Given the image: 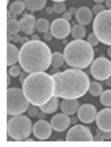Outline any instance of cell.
Segmentation results:
<instances>
[{
    "instance_id": "cell-1",
    "label": "cell",
    "mask_w": 111,
    "mask_h": 147,
    "mask_svg": "<svg viewBox=\"0 0 111 147\" xmlns=\"http://www.w3.org/2000/svg\"><path fill=\"white\" fill-rule=\"evenodd\" d=\"M54 96L62 99L82 98L89 91L90 79L81 69H69L53 75Z\"/></svg>"
},
{
    "instance_id": "cell-2",
    "label": "cell",
    "mask_w": 111,
    "mask_h": 147,
    "mask_svg": "<svg viewBox=\"0 0 111 147\" xmlns=\"http://www.w3.org/2000/svg\"><path fill=\"white\" fill-rule=\"evenodd\" d=\"M52 52L40 40H29L24 44L19 52V63L25 72L35 73L46 71L52 65Z\"/></svg>"
},
{
    "instance_id": "cell-3",
    "label": "cell",
    "mask_w": 111,
    "mask_h": 147,
    "mask_svg": "<svg viewBox=\"0 0 111 147\" xmlns=\"http://www.w3.org/2000/svg\"><path fill=\"white\" fill-rule=\"evenodd\" d=\"M23 90L32 105L40 107L54 97V79L53 75L42 72L30 73L23 82Z\"/></svg>"
},
{
    "instance_id": "cell-4",
    "label": "cell",
    "mask_w": 111,
    "mask_h": 147,
    "mask_svg": "<svg viewBox=\"0 0 111 147\" xmlns=\"http://www.w3.org/2000/svg\"><path fill=\"white\" fill-rule=\"evenodd\" d=\"M93 46H91L87 40L83 39H74L67 43L64 49V57L65 62L75 69H85L90 64H92L94 52Z\"/></svg>"
},
{
    "instance_id": "cell-5",
    "label": "cell",
    "mask_w": 111,
    "mask_h": 147,
    "mask_svg": "<svg viewBox=\"0 0 111 147\" xmlns=\"http://www.w3.org/2000/svg\"><path fill=\"white\" fill-rule=\"evenodd\" d=\"M33 131V123L26 116H12L7 123V133L13 140H26Z\"/></svg>"
},
{
    "instance_id": "cell-6",
    "label": "cell",
    "mask_w": 111,
    "mask_h": 147,
    "mask_svg": "<svg viewBox=\"0 0 111 147\" xmlns=\"http://www.w3.org/2000/svg\"><path fill=\"white\" fill-rule=\"evenodd\" d=\"M29 100L23 89L9 88L7 90V113L9 116L23 115L28 110Z\"/></svg>"
},
{
    "instance_id": "cell-7",
    "label": "cell",
    "mask_w": 111,
    "mask_h": 147,
    "mask_svg": "<svg viewBox=\"0 0 111 147\" xmlns=\"http://www.w3.org/2000/svg\"><path fill=\"white\" fill-rule=\"evenodd\" d=\"M92 28L99 42L111 46V9L98 13L93 20Z\"/></svg>"
},
{
    "instance_id": "cell-8",
    "label": "cell",
    "mask_w": 111,
    "mask_h": 147,
    "mask_svg": "<svg viewBox=\"0 0 111 147\" xmlns=\"http://www.w3.org/2000/svg\"><path fill=\"white\" fill-rule=\"evenodd\" d=\"M91 74L99 81H106L111 76V62L106 57H98L91 64Z\"/></svg>"
},
{
    "instance_id": "cell-9",
    "label": "cell",
    "mask_w": 111,
    "mask_h": 147,
    "mask_svg": "<svg viewBox=\"0 0 111 147\" xmlns=\"http://www.w3.org/2000/svg\"><path fill=\"white\" fill-rule=\"evenodd\" d=\"M66 140L67 142H92L93 136L87 127L82 125H75L67 131Z\"/></svg>"
},
{
    "instance_id": "cell-10",
    "label": "cell",
    "mask_w": 111,
    "mask_h": 147,
    "mask_svg": "<svg viewBox=\"0 0 111 147\" xmlns=\"http://www.w3.org/2000/svg\"><path fill=\"white\" fill-rule=\"evenodd\" d=\"M71 30H72V28H71L70 22L64 19L63 17L55 19L50 25V32H52L53 36L57 39H65L70 35Z\"/></svg>"
},
{
    "instance_id": "cell-11",
    "label": "cell",
    "mask_w": 111,
    "mask_h": 147,
    "mask_svg": "<svg viewBox=\"0 0 111 147\" xmlns=\"http://www.w3.org/2000/svg\"><path fill=\"white\" fill-rule=\"evenodd\" d=\"M97 109L93 105L85 103L82 105L77 110V118L83 123H92L97 118Z\"/></svg>"
},
{
    "instance_id": "cell-12",
    "label": "cell",
    "mask_w": 111,
    "mask_h": 147,
    "mask_svg": "<svg viewBox=\"0 0 111 147\" xmlns=\"http://www.w3.org/2000/svg\"><path fill=\"white\" fill-rule=\"evenodd\" d=\"M52 130H53L52 125L47 123L45 119L38 120L33 127V133L39 140H46L47 138H49L52 135Z\"/></svg>"
},
{
    "instance_id": "cell-13",
    "label": "cell",
    "mask_w": 111,
    "mask_h": 147,
    "mask_svg": "<svg viewBox=\"0 0 111 147\" xmlns=\"http://www.w3.org/2000/svg\"><path fill=\"white\" fill-rule=\"evenodd\" d=\"M96 123L101 131L111 133V108H104L99 111Z\"/></svg>"
},
{
    "instance_id": "cell-14",
    "label": "cell",
    "mask_w": 111,
    "mask_h": 147,
    "mask_svg": "<svg viewBox=\"0 0 111 147\" xmlns=\"http://www.w3.org/2000/svg\"><path fill=\"white\" fill-rule=\"evenodd\" d=\"M50 125L53 127V130H55L57 133H62V131H65L70 127L71 119H70L69 115H66L64 112L63 113H57L52 118Z\"/></svg>"
},
{
    "instance_id": "cell-15",
    "label": "cell",
    "mask_w": 111,
    "mask_h": 147,
    "mask_svg": "<svg viewBox=\"0 0 111 147\" xmlns=\"http://www.w3.org/2000/svg\"><path fill=\"white\" fill-rule=\"evenodd\" d=\"M36 18L33 15H24L20 19L22 30L26 35H33L36 29Z\"/></svg>"
},
{
    "instance_id": "cell-16",
    "label": "cell",
    "mask_w": 111,
    "mask_h": 147,
    "mask_svg": "<svg viewBox=\"0 0 111 147\" xmlns=\"http://www.w3.org/2000/svg\"><path fill=\"white\" fill-rule=\"evenodd\" d=\"M92 12L87 7H81L75 12L76 22L81 25H89L92 22Z\"/></svg>"
},
{
    "instance_id": "cell-17",
    "label": "cell",
    "mask_w": 111,
    "mask_h": 147,
    "mask_svg": "<svg viewBox=\"0 0 111 147\" xmlns=\"http://www.w3.org/2000/svg\"><path fill=\"white\" fill-rule=\"evenodd\" d=\"M61 109L64 113L72 116L79 110V101L77 99H63L61 102Z\"/></svg>"
},
{
    "instance_id": "cell-18",
    "label": "cell",
    "mask_w": 111,
    "mask_h": 147,
    "mask_svg": "<svg viewBox=\"0 0 111 147\" xmlns=\"http://www.w3.org/2000/svg\"><path fill=\"white\" fill-rule=\"evenodd\" d=\"M19 52L20 49H17L13 44L7 43V65L11 66L16 64L17 61H19Z\"/></svg>"
},
{
    "instance_id": "cell-19",
    "label": "cell",
    "mask_w": 111,
    "mask_h": 147,
    "mask_svg": "<svg viewBox=\"0 0 111 147\" xmlns=\"http://www.w3.org/2000/svg\"><path fill=\"white\" fill-rule=\"evenodd\" d=\"M59 106H60V101H59V98L57 97H53V98L49 100L48 102H46L45 105L40 106V110L46 112L47 115L48 113H54L55 111L59 109Z\"/></svg>"
},
{
    "instance_id": "cell-20",
    "label": "cell",
    "mask_w": 111,
    "mask_h": 147,
    "mask_svg": "<svg viewBox=\"0 0 111 147\" xmlns=\"http://www.w3.org/2000/svg\"><path fill=\"white\" fill-rule=\"evenodd\" d=\"M26 8L30 11H39L42 10L45 6L47 0H24Z\"/></svg>"
},
{
    "instance_id": "cell-21",
    "label": "cell",
    "mask_w": 111,
    "mask_h": 147,
    "mask_svg": "<svg viewBox=\"0 0 111 147\" xmlns=\"http://www.w3.org/2000/svg\"><path fill=\"white\" fill-rule=\"evenodd\" d=\"M25 8H26V5H25L24 1L15 0L11 5L9 6V11L11 12L13 16H18V15H20L22 12L24 11Z\"/></svg>"
},
{
    "instance_id": "cell-22",
    "label": "cell",
    "mask_w": 111,
    "mask_h": 147,
    "mask_svg": "<svg viewBox=\"0 0 111 147\" xmlns=\"http://www.w3.org/2000/svg\"><path fill=\"white\" fill-rule=\"evenodd\" d=\"M71 34L74 39H83V37L86 35V29L84 25H74L72 30H71Z\"/></svg>"
},
{
    "instance_id": "cell-23",
    "label": "cell",
    "mask_w": 111,
    "mask_h": 147,
    "mask_svg": "<svg viewBox=\"0 0 111 147\" xmlns=\"http://www.w3.org/2000/svg\"><path fill=\"white\" fill-rule=\"evenodd\" d=\"M64 62H65L64 54H62L60 52L53 53V55H52V66L53 67H55V69L62 67L64 65Z\"/></svg>"
},
{
    "instance_id": "cell-24",
    "label": "cell",
    "mask_w": 111,
    "mask_h": 147,
    "mask_svg": "<svg viewBox=\"0 0 111 147\" xmlns=\"http://www.w3.org/2000/svg\"><path fill=\"white\" fill-rule=\"evenodd\" d=\"M20 30H22L20 22L16 20V19H10V20H8V23H7V32H8L9 34L15 35V34H18Z\"/></svg>"
},
{
    "instance_id": "cell-25",
    "label": "cell",
    "mask_w": 111,
    "mask_h": 147,
    "mask_svg": "<svg viewBox=\"0 0 111 147\" xmlns=\"http://www.w3.org/2000/svg\"><path fill=\"white\" fill-rule=\"evenodd\" d=\"M102 86L97 82V81H93V82H90V86H89V93L93 97H98L102 93Z\"/></svg>"
},
{
    "instance_id": "cell-26",
    "label": "cell",
    "mask_w": 111,
    "mask_h": 147,
    "mask_svg": "<svg viewBox=\"0 0 111 147\" xmlns=\"http://www.w3.org/2000/svg\"><path fill=\"white\" fill-rule=\"evenodd\" d=\"M36 29L39 33H46L50 29V25H49L48 20L45 18H39L36 22Z\"/></svg>"
},
{
    "instance_id": "cell-27",
    "label": "cell",
    "mask_w": 111,
    "mask_h": 147,
    "mask_svg": "<svg viewBox=\"0 0 111 147\" xmlns=\"http://www.w3.org/2000/svg\"><path fill=\"white\" fill-rule=\"evenodd\" d=\"M100 102L104 107H111V90H106L100 94Z\"/></svg>"
},
{
    "instance_id": "cell-28",
    "label": "cell",
    "mask_w": 111,
    "mask_h": 147,
    "mask_svg": "<svg viewBox=\"0 0 111 147\" xmlns=\"http://www.w3.org/2000/svg\"><path fill=\"white\" fill-rule=\"evenodd\" d=\"M53 9H54V12L56 13H64L66 10V6L64 2H54Z\"/></svg>"
},
{
    "instance_id": "cell-29",
    "label": "cell",
    "mask_w": 111,
    "mask_h": 147,
    "mask_svg": "<svg viewBox=\"0 0 111 147\" xmlns=\"http://www.w3.org/2000/svg\"><path fill=\"white\" fill-rule=\"evenodd\" d=\"M22 69H23L22 65H12L11 67L9 69V75L13 76V78L19 76L22 74Z\"/></svg>"
},
{
    "instance_id": "cell-30",
    "label": "cell",
    "mask_w": 111,
    "mask_h": 147,
    "mask_svg": "<svg viewBox=\"0 0 111 147\" xmlns=\"http://www.w3.org/2000/svg\"><path fill=\"white\" fill-rule=\"evenodd\" d=\"M27 112H28V116H30V117H38V115H39L38 108H37V106H35V105L29 106Z\"/></svg>"
},
{
    "instance_id": "cell-31",
    "label": "cell",
    "mask_w": 111,
    "mask_h": 147,
    "mask_svg": "<svg viewBox=\"0 0 111 147\" xmlns=\"http://www.w3.org/2000/svg\"><path fill=\"white\" fill-rule=\"evenodd\" d=\"M87 43H90L91 46H97L99 44L98 37L94 35V33H93V34H90V35L87 36Z\"/></svg>"
},
{
    "instance_id": "cell-32",
    "label": "cell",
    "mask_w": 111,
    "mask_h": 147,
    "mask_svg": "<svg viewBox=\"0 0 111 147\" xmlns=\"http://www.w3.org/2000/svg\"><path fill=\"white\" fill-rule=\"evenodd\" d=\"M104 10V6H102L101 3H97L94 7H93V9H92V11L94 12L96 15H98L100 12H102Z\"/></svg>"
},
{
    "instance_id": "cell-33",
    "label": "cell",
    "mask_w": 111,
    "mask_h": 147,
    "mask_svg": "<svg viewBox=\"0 0 111 147\" xmlns=\"http://www.w3.org/2000/svg\"><path fill=\"white\" fill-rule=\"evenodd\" d=\"M44 34H45V35H44V39L47 40V42L52 39V37H54L53 34H52V32H46V33H44Z\"/></svg>"
},
{
    "instance_id": "cell-34",
    "label": "cell",
    "mask_w": 111,
    "mask_h": 147,
    "mask_svg": "<svg viewBox=\"0 0 111 147\" xmlns=\"http://www.w3.org/2000/svg\"><path fill=\"white\" fill-rule=\"evenodd\" d=\"M63 18L70 22L71 18H72V13H71V12H64V13H63Z\"/></svg>"
},
{
    "instance_id": "cell-35",
    "label": "cell",
    "mask_w": 111,
    "mask_h": 147,
    "mask_svg": "<svg viewBox=\"0 0 111 147\" xmlns=\"http://www.w3.org/2000/svg\"><path fill=\"white\" fill-rule=\"evenodd\" d=\"M20 40H22V37L19 36V35H17V34L12 35V42H13V43H18V42H20Z\"/></svg>"
},
{
    "instance_id": "cell-36",
    "label": "cell",
    "mask_w": 111,
    "mask_h": 147,
    "mask_svg": "<svg viewBox=\"0 0 111 147\" xmlns=\"http://www.w3.org/2000/svg\"><path fill=\"white\" fill-rule=\"evenodd\" d=\"M26 73H27V72H25V71H24L23 73L19 75V76H20V82H22V83L24 82L25 80H26V78H27V76H26Z\"/></svg>"
},
{
    "instance_id": "cell-37",
    "label": "cell",
    "mask_w": 111,
    "mask_h": 147,
    "mask_svg": "<svg viewBox=\"0 0 111 147\" xmlns=\"http://www.w3.org/2000/svg\"><path fill=\"white\" fill-rule=\"evenodd\" d=\"M46 115H47L46 112H44V111H42V112H40V113L38 115V117H39L40 119H45V118H46Z\"/></svg>"
},
{
    "instance_id": "cell-38",
    "label": "cell",
    "mask_w": 111,
    "mask_h": 147,
    "mask_svg": "<svg viewBox=\"0 0 111 147\" xmlns=\"http://www.w3.org/2000/svg\"><path fill=\"white\" fill-rule=\"evenodd\" d=\"M29 42V39H28V37H22V40H20V43L24 45L26 43H28Z\"/></svg>"
},
{
    "instance_id": "cell-39",
    "label": "cell",
    "mask_w": 111,
    "mask_h": 147,
    "mask_svg": "<svg viewBox=\"0 0 111 147\" xmlns=\"http://www.w3.org/2000/svg\"><path fill=\"white\" fill-rule=\"evenodd\" d=\"M106 7L111 9V0H106Z\"/></svg>"
},
{
    "instance_id": "cell-40",
    "label": "cell",
    "mask_w": 111,
    "mask_h": 147,
    "mask_svg": "<svg viewBox=\"0 0 111 147\" xmlns=\"http://www.w3.org/2000/svg\"><path fill=\"white\" fill-rule=\"evenodd\" d=\"M7 40H8V43H10L12 40V34H9L8 33V35H7Z\"/></svg>"
},
{
    "instance_id": "cell-41",
    "label": "cell",
    "mask_w": 111,
    "mask_h": 147,
    "mask_svg": "<svg viewBox=\"0 0 111 147\" xmlns=\"http://www.w3.org/2000/svg\"><path fill=\"white\" fill-rule=\"evenodd\" d=\"M11 12L9 11V10H8V11H7V19H8V20H10V19H11Z\"/></svg>"
},
{
    "instance_id": "cell-42",
    "label": "cell",
    "mask_w": 111,
    "mask_h": 147,
    "mask_svg": "<svg viewBox=\"0 0 111 147\" xmlns=\"http://www.w3.org/2000/svg\"><path fill=\"white\" fill-rule=\"evenodd\" d=\"M32 39H33V40H39V37L36 36V35H33V36H32Z\"/></svg>"
},
{
    "instance_id": "cell-43",
    "label": "cell",
    "mask_w": 111,
    "mask_h": 147,
    "mask_svg": "<svg viewBox=\"0 0 111 147\" xmlns=\"http://www.w3.org/2000/svg\"><path fill=\"white\" fill-rule=\"evenodd\" d=\"M52 11H54V9H53L52 7H49V8H47V12H48V13H50Z\"/></svg>"
},
{
    "instance_id": "cell-44",
    "label": "cell",
    "mask_w": 111,
    "mask_h": 147,
    "mask_svg": "<svg viewBox=\"0 0 111 147\" xmlns=\"http://www.w3.org/2000/svg\"><path fill=\"white\" fill-rule=\"evenodd\" d=\"M70 12H71V13H75V12H76V9H75V8H71Z\"/></svg>"
},
{
    "instance_id": "cell-45",
    "label": "cell",
    "mask_w": 111,
    "mask_h": 147,
    "mask_svg": "<svg viewBox=\"0 0 111 147\" xmlns=\"http://www.w3.org/2000/svg\"><path fill=\"white\" fill-rule=\"evenodd\" d=\"M108 55L111 57V46H109V49H108Z\"/></svg>"
},
{
    "instance_id": "cell-46",
    "label": "cell",
    "mask_w": 111,
    "mask_h": 147,
    "mask_svg": "<svg viewBox=\"0 0 111 147\" xmlns=\"http://www.w3.org/2000/svg\"><path fill=\"white\" fill-rule=\"evenodd\" d=\"M106 83H107L108 86H111V80H109V79H108V80H106Z\"/></svg>"
},
{
    "instance_id": "cell-47",
    "label": "cell",
    "mask_w": 111,
    "mask_h": 147,
    "mask_svg": "<svg viewBox=\"0 0 111 147\" xmlns=\"http://www.w3.org/2000/svg\"><path fill=\"white\" fill-rule=\"evenodd\" d=\"M52 1H54V2H64L66 0H52Z\"/></svg>"
},
{
    "instance_id": "cell-48",
    "label": "cell",
    "mask_w": 111,
    "mask_h": 147,
    "mask_svg": "<svg viewBox=\"0 0 111 147\" xmlns=\"http://www.w3.org/2000/svg\"><path fill=\"white\" fill-rule=\"evenodd\" d=\"M94 2H97V3H101V2H103L104 0H93Z\"/></svg>"
}]
</instances>
